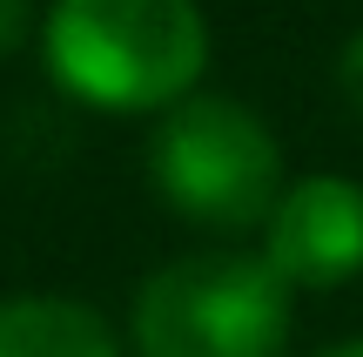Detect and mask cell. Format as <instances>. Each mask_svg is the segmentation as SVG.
<instances>
[{
  "label": "cell",
  "instance_id": "cell-8",
  "mask_svg": "<svg viewBox=\"0 0 363 357\" xmlns=\"http://www.w3.org/2000/svg\"><path fill=\"white\" fill-rule=\"evenodd\" d=\"M316 357H363V337H343V344H330V351H316Z\"/></svg>",
  "mask_w": 363,
  "mask_h": 357
},
{
  "label": "cell",
  "instance_id": "cell-7",
  "mask_svg": "<svg viewBox=\"0 0 363 357\" xmlns=\"http://www.w3.org/2000/svg\"><path fill=\"white\" fill-rule=\"evenodd\" d=\"M34 34V0H0V54H13Z\"/></svg>",
  "mask_w": 363,
  "mask_h": 357
},
{
  "label": "cell",
  "instance_id": "cell-4",
  "mask_svg": "<svg viewBox=\"0 0 363 357\" xmlns=\"http://www.w3.org/2000/svg\"><path fill=\"white\" fill-rule=\"evenodd\" d=\"M262 263L296 297L343 290L363 277V182L357 175H296L262 223Z\"/></svg>",
  "mask_w": 363,
  "mask_h": 357
},
{
  "label": "cell",
  "instance_id": "cell-2",
  "mask_svg": "<svg viewBox=\"0 0 363 357\" xmlns=\"http://www.w3.org/2000/svg\"><path fill=\"white\" fill-rule=\"evenodd\" d=\"M296 290L256 250H189L155 263L128 297V357H283Z\"/></svg>",
  "mask_w": 363,
  "mask_h": 357
},
{
  "label": "cell",
  "instance_id": "cell-1",
  "mask_svg": "<svg viewBox=\"0 0 363 357\" xmlns=\"http://www.w3.org/2000/svg\"><path fill=\"white\" fill-rule=\"evenodd\" d=\"M40 61L81 108L169 115L208 75V21L195 0H54Z\"/></svg>",
  "mask_w": 363,
  "mask_h": 357
},
{
  "label": "cell",
  "instance_id": "cell-3",
  "mask_svg": "<svg viewBox=\"0 0 363 357\" xmlns=\"http://www.w3.org/2000/svg\"><path fill=\"white\" fill-rule=\"evenodd\" d=\"M142 169H148V189H155L162 209H175L182 223L208 229V236L262 229L276 196L289 189L276 128L249 101L202 94V88L189 101H175L169 115H155Z\"/></svg>",
  "mask_w": 363,
  "mask_h": 357
},
{
  "label": "cell",
  "instance_id": "cell-5",
  "mask_svg": "<svg viewBox=\"0 0 363 357\" xmlns=\"http://www.w3.org/2000/svg\"><path fill=\"white\" fill-rule=\"evenodd\" d=\"M0 357H128V344L88 297L21 290L0 297Z\"/></svg>",
  "mask_w": 363,
  "mask_h": 357
},
{
  "label": "cell",
  "instance_id": "cell-6",
  "mask_svg": "<svg viewBox=\"0 0 363 357\" xmlns=\"http://www.w3.org/2000/svg\"><path fill=\"white\" fill-rule=\"evenodd\" d=\"M337 94H343V108L363 121V27L343 40V54H337Z\"/></svg>",
  "mask_w": 363,
  "mask_h": 357
}]
</instances>
